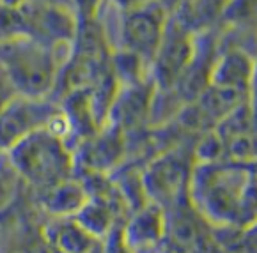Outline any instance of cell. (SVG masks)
Segmentation results:
<instances>
[{
    "label": "cell",
    "instance_id": "2",
    "mask_svg": "<svg viewBox=\"0 0 257 253\" xmlns=\"http://www.w3.org/2000/svg\"><path fill=\"white\" fill-rule=\"evenodd\" d=\"M199 209L209 219L229 225L241 218L248 205V195L255 188L250 186L245 172L222 168L215 163H202L190 177Z\"/></svg>",
    "mask_w": 257,
    "mask_h": 253
},
{
    "label": "cell",
    "instance_id": "1",
    "mask_svg": "<svg viewBox=\"0 0 257 253\" xmlns=\"http://www.w3.org/2000/svg\"><path fill=\"white\" fill-rule=\"evenodd\" d=\"M0 69L16 94L32 99H45L61 71L52 46L31 38L0 43Z\"/></svg>",
    "mask_w": 257,
    "mask_h": 253
},
{
    "label": "cell",
    "instance_id": "5",
    "mask_svg": "<svg viewBox=\"0 0 257 253\" xmlns=\"http://www.w3.org/2000/svg\"><path fill=\"white\" fill-rule=\"evenodd\" d=\"M165 11L160 4L149 0L146 4L126 11L122 23V39L128 52L144 61H153L167 29Z\"/></svg>",
    "mask_w": 257,
    "mask_h": 253
},
{
    "label": "cell",
    "instance_id": "3",
    "mask_svg": "<svg viewBox=\"0 0 257 253\" xmlns=\"http://www.w3.org/2000/svg\"><path fill=\"white\" fill-rule=\"evenodd\" d=\"M8 152L20 177L39 191L69 179L73 166L71 152L66 147L64 138L57 136L46 126L25 136Z\"/></svg>",
    "mask_w": 257,
    "mask_h": 253
},
{
    "label": "cell",
    "instance_id": "14",
    "mask_svg": "<svg viewBox=\"0 0 257 253\" xmlns=\"http://www.w3.org/2000/svg\"><path fill=\"white\" fill-rule=\"evenodd\" d=\"M0 253H57V251L46 242V239L41 234V241L39 242H22V244H15Z\"/></svg>",
    "mask_w": 257,
    "mask_h": 253
},
{
    "label": "cell",
    "instance_id": "6",
    "mask_svg": "<svg viewBox=\"0 0 257 253\" xmlns=\"http://www.w3.org/2000/svg\"><path fill=\"white\" fill-rule=\"evenodd\" d=\"M53 114L45 99L16 96L0 110V149L9 151L36 129L45 128Z\"/></svg>",
    "mask_w": 257,
    "mask_h": 253
},
{
    "label": "cell",
    "instance_id": "13",
    "mask_svg": "<svg viewBox=\"0 0 257 253\" xmlns=\"http://www.w3.org/2000/svg\"><path fill=\"white\" fill-rule=\"evenodd\" d=\"M117 152H121V140L115 138V133H112V135H106V136H103V138H98V142L91 145L89 159L92 161L94 168L101 170L103 166L115 161Z\"/></svg>",
    "mask_w": 257,
    "mask_h": 253
},
{
    "label": "cell",
    "instance_id": "17",
    "mask_svg": "<svg viewBox=\"0 0 257 253\" xmlns=\"http://www.w3.org/2000/svg\"><path fill=\"white\" fill-rule=\"evenodd\" d=\"M117 2L122 6V8H126V11H128V9L139 8V6L146 4V2H149V0H117Z\"/></svg>",
    "mask_w": 257,
    "mask_h": 253
},
{
    "label": "cell",
    "instance_id": "4",
    "mask_svg": "<svg viewBox=\"0 0 257 253\" xmlns=\"http://www.w3.org/2000/svg\"><path fill=\"white\" fill-rule=\"evenodd\" d=\"M197 57V46L192 32L181 23H167L165 34L160 43L155 59L156 85L162 89H172L178 85Z\"/></svg>",
    "mask_w": 257,
    "mask_h": 253
},
{
    "label": "cell",
    "instance_id": "15",
    "mask_svg": "<svg viewBox=\"0 0 257 253\" xmlns=\"http://www.w3.org/2000/svg\"><path fill=\"white\" fill-rule=\"evenodd\" d=\"M16 91L13 89L11 82L8 80V76L4 75V71L0 69V110L4 108L8 103H11L16 98Z\"/></svg>",
    "mask_w": 257,
    "mask_h": 253
},
{
    "label": "cell",
    "instance_id": "11",
    "mask_svg": "<svg viewBox=\"0 0 257 253\" xmlns=\"http://www.w3.org/2000/svg\"><path fill=\"white\" fill-rule=\"evenodd\" d=\"M158 211L160 209L156 207H146L139 214L133 216V219L128 223L124 235L126 242H128V249H146L160 241L163 221Z\"/></svg>",
    "mask_w": 257,
    "mask_h": 253
},
{
    "label": "cell",
    "instance_id": "8",
    "mask_svg": "<svg viewBox=\"0 0 257 253\" xmlns=\"http://www.w3.org/2000/svg\"><path fill=\"white\" fill-rule=\"evenodd\" d=\"M43 237L57 253H92L98 241L75 218H55L43 228Z\"/></svg>",
    "mask_w": 257,
    "mask_h": 253
},
{
    "label": "cell",
    "instance_id": "10",
    "mask_svg": "<svg viewBox=\"0 0 257 253\" xmlns=\"http://www.w3.org/2000/svg\"><path fill=\"white\" fill-rule=\"evenodd\" d=\"M185 161L178 152H169L163 158L156 159L144 179V184L158 195V198H167L174 195L186 179Z\"/></svg>",
    "mask_w": 257,
    "mask_h": 253
},
{
    "label": "cell",
    "instance_id": "7",
    "mask_svg": "<svg viewBox=\"0 0 257 253\" xmlns=\"http://www.w3.org/2000/svg\"><path fill=\"white\" fill-rule=\"evenodd\" d=\"M255 66L257 62L252 61L245 52L231 50L213 62L208 83L250 94L255 76Z\"/></svg>",
    "mask_w": 257,
    "mask_h": 253
},
{
    "label": "cell",
    "instance_id": "12",
    "mask_svg": "<svg viewBox=\"0 0 257 253\" xmlns=\"http://www.w3.org/2000/svg\"><path fill=\"white\" fill-rule=\"evenodd\" d=\"M73 218H75L83 228H87L94 237H99V235L105 234L110 228V223H112L110 209L106 207L103 202L91 200V198L87 200V204L80 209L78 214L73 216Z\"/></svg>",
    "mask_w": 257,
    "mask_h": 253
},
{
    "label": "cell",
    "instance_id": "16",
    "mask_svg": "<svg viewBox=\"0 0 257 253\" xmlns=\"http://www.w3.org/2000/svg\"><path fill=\"white\" fill-rule=\"evenodd\" d=\"M241 246L245 248L246 253H257V223L246 230V235L243 237Z\"/></svg>",
    "mask_w": 257,
    "mask_h": 253
},
{
    "label": "cell",
    "instance_id": "9",
    "mask_svg": "<svg viewBox=\"0 0 257 253\" xmlns=\"http://www.w3.org/2000/svg\"><path fill=\"white\" fill-rule=\"evenodd\" d=\"M87 189L73 179H64L41 191L43 207L55 218H73L87 204Z\"/></svg>",
    "mask_w": 257,
    "mask_h": 253
}]
</instances>
